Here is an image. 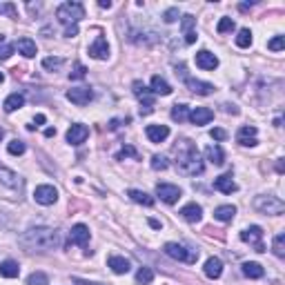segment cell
Listing matches in <instances>:
<instances>
[{
	"label": "cell",
	"mask_w": 285,
	"mask_h": 285,
	"mask_svg": "<svg viewBox=\"0 0 285 285\" xmlns=\"http://www.w3.org/2000/svg\"><path fill=\"white\" fill-rule=\"evenodd\" d=\"M181 216L187 223H198L200 219H203V208H200L198 203H187L185 208L181 210Z\"/></svg>",
	"instance_id": "603a6c76"
},
{
	"label": "cell",
	"mask_w": 285,
	"mask_h": 285,
	"mask_svg": "<svg viewBox=\"0 0 285 285\" xmlns=\"http://www.w3.org/2000/svg\"><path fill=\"white\" fill-rule=\"evenodd\" d=\"M89 56L96 58V60H107L109 58V45H107V40H105L103 36H98L96 40L89 45Z\"/></svg>",
	"instance_id": "9a60e30c"
},
{
	"label": "cell",
	"mask_w": 285,
	"mask_h": 285,
	"mask_svg": "<svg viewBox=\"0 0 285 285\" xmlns=\"http://www.w3.org/2000/svg\"><path fill=\"white\" fill-rule=\"evenodd\" d=\"M63 63H65L63 58H45L43 60V67H45V69H49V71H54V69H60Z\"/></svg>",
	"instance_id": "b9f144b4"
},
{
	"label": "cell",
	"mask_w": 285,
	"mask_h": 285,
	"mask_svg": "<svg viewBox=\"0 0 285 285\" xmlns=\"http://www.w3.org/2000/svg\"><path fill=\"white\" fill-rule=\"evenodd\" d=\"M45 136H47V138L56 136V130H54V127H49V130H45Z\"/></svg>",
	"instance_id": "9f6ffc18"
},
{
	"label": "cell",
	"mask_w": 285,
	"mask_h": 285,
	"mask_svg": "<svg viewBox=\"0 0 285 285\" xmlns=\"http://www.w3.org/2000/svg\"><path fill=\"white\" fill-rule=\"evenodd\" d=\"M0 83H5V74H3V71H0Z\"/></svg>",
	"instance_id": "680465c9"
},
{
	"label": "cell",
	"mask_w": 285,
	"mask_h": 285,
	"mask_svg": "<svg viewBox=\"0 0 285 285\" xmlns=\"http://www.w3.org/2000/svg\"><path fill=\"white\" fill-rule=\"evenodd\" d=\"M16 49H18L25 58H33V56L38 54V47H36V43H33L31 38H20V40L16 43Z\"/></svg>",
	"instance_id": "d4e9b609"
},
{
	"label": "cell",
	"mask_w": 285,
	"mask_h": 285,
	"mask_svg": "<svg viewBox=\"0 0 285 285\" xmlns=\"http://www.w3.org/2000/svg\"><path fill=\"white\" fill-rule=\"evenodd\" d=\"M236 45H238L241 49H248L250 45H252V31H250V29H241V31H238Z\"/></svg>",
	"instance_id": "8d00e7d4"
},
{
	"label": "cell",
	"mask_w": 285,
	"mask_h": 285,
	"mask_svg": "<svg viewBox=\"0 0 285 285\" xmlns=\"http://www.w3.org/2000/svg\"><path fill=\"white\" fill-rule=\"evenodd\" d=\"M89 243V227L83 225V223H78L69 230V245H85Z\"/></svg>",
	"instance_id": "5bb4252c"
},
{
	"label": "cell",
	"mask_w": 285,
	"mask_h": 285,
	"mask_svg": "<svg viewBox=\"0 0 285 285\" xmlns=\"http://www.w3.org/2000/svg\"><path fill=\"white\" fill-rule=\"evenodd\" d=\"M243 274L248 278H261L263 276V265L254 263V261H248V263H243Z\"/></svg>",
	"instance_id": "1f68e13d"
},
{
	"label": "cell",
	"mask_w": 285,
	"mask_h": 285,
	"mask_svg": "<svg viewBox=\"0 0 285 285\" xmlns=\"http://www.w3.org/2000/svg\"><path fill=\"white\" fill-rule=\"evenodd\" d=\"M74 283H76V285H103V283H89V281H83V278H76Z\"/></svg>",
	"instance_id": "f5cc1de1"
},
{
	"label": "cell",
	"mask_w": 285,
	"mask_h": 285,
	"mask_svg": "<svg viewBox=\"0 0 285 285\" xmlns=\"http://www.w3.org/2000/svg\"><path fill=\"white\" fill-rule=\"evenodd\" d=\"M152 94H158V96H170L172 94V87L165 78L160 76H152Z\"/></svg>",
	"instance_id": "4dcf8cb0"
},
{
	"label": "cell",
	"mask_w": 285,
	"mask_h": 285,
	"mask_svg": "<svg viewBox=\"0 0 285 285\" xmlns=\"http://www.w3.org/2000/svg\"><path fill=\"white\" fill-rule=\"evenodd\" d=\"M65 36L67 38H74V36H78V25H69L65 29Z\"/></svg>",
	"instance_id": "f907efd6"
},
{
	"label": "cell",
	"mask_w": 285,
	"mask_h": 285,
	"mask_svg": "<svg viewBox=\"0 0 285 285\" xmlns=\"http://www.w3.org/2000/svg\"><path fill=\"white\" fill-rule=\"evenodd\" d=\"M18 243L27 252H52L60 245V234L52 227H29L20 234Z\"/></svg>",
	"instance_id": "6da1fadb"
},
{
	"label": "cell",
	"mask_w": 285,
	"mask_h": 285,
	"mask_svg": "<svg viewBox=\"0 0 285 285\" xmlns=\"http://www.w3.org/2000/svg\"><path fill=\"white\" fill-rule=\"evenodd\" d=\"M167 167H170V163H167V158L165 156H152V170H156V172H165Z\"/></svg>",
	"instance_id": "f35d334b"
},
{
	"label": "cell",
	"mask_w": 285,
	"mask_h": 285,
	"mask_svg": "<svg viewBox=\"0 0 285 285\" xmlns=\"http://www.w3.org/2000/svg\"><path fill=\"white\" fill-rule=\"evenodd\" d=\"M178 18H181V14H178V7H170V9H167L165 14H163V20L170 22V25H172V22H176Z\"/></svg>",
	"instance_id": "ee69618b"
},
{
	"label": "cell",
	"mask_w": 285,
	"mask_h": 285,
	"mask_svg": "<svg viewBox=\"0 0 285 285\" xmlns=\"http://www.w3.org/2000/svg\"><path fill=\"white\" fill-rule=\"evenodd\" d=\"M149 225H152L154 230H160V227H163L160 225V221H156V219H149Z\"/></svg>",
	"instance_id": "816d5d0a"
},
{
	"label": "cell",
	"mask_w": 285,
	"mask_h": 285,
	"mask_svg": "<svg viewBox=\"0 0 285 285\" xmlns=\"http://www.w3.org/2000/svg\"><path fill=\"white\" fill-rule=\"evenodd\" d=\"M163 252L174 261H181V263H187V265H194L198 261V250H192L183 243H165Z\"/></svg>",
	"instance_id": "3957f363"
},
{
	"label": "cell",
	"mask_w": 285,
	"mask_h": 285,
	"mask_svg": "<svg viewBox=\"0 0 285 285\" xmlns=\"http://www.w3.org/2000/svg\"><path fill=\"white\" fill-rule=\"evenodd\" d=\"M0 185L9 187V189H22V181L16 172L7 170V167H0Z\"/></svg>",
	"instance_id": "e0dca14e"
},
{
	"label": "cell",
	"mask_w": 285,
	"mask_h": 285,
	"mask_svg": "<svg viewBox=\"0 0 285 285\" xmlns=\"http://www.w3.org/2000/svg\"><path fill=\"white\" fill-rule=\"evenodd\" d=\"M0 14H9L11 18H16V9H14V5H0Z\"/></svg>",
	"instance_id": "c3c4849f"
},
{
	"label": "cell",
	"mask_w": 285,
	"mask_h": 285,
	"mask_svg": "<svg viewBox=\"0 0 285 285\" xmlns=\"http://www.w3.org/2000/svg\"><path fill=\"white\" fill-rule=\"evenodd\" d=\"M185 83L194 94H198V96H210V94L214 92V85H212V83H203V80H196V78H185Z\"/></svg>",
	"instance_id": "cb8c5ba5"
},
{
	"label": "cell",
	"mask_w": 285,
	"mask_h": 285,
	"mask_svg": "<svg viewBox=\"0 0 285 285\" xmlns=\"http://www.w3.org/2000/svg\"><path fill=\"white\" fill-rule=\"evenodd\" d=\"M210 136L214 138V141H225V138H227V132L221 130V127H214V130L210 132Z\"/></svg>",
	"instance_id": "7dc6e473"
},
{
	"label": "cell",
	"mask_w": 285,
	"mask_h": 285,
	"mask_svg": "<svg viewBox=\"0 0 285 285\" xmlns=\"http://www.w3.org/2000/svg\"><path fill=\"white\" fill-rule=\"evenodd\" d=\"M225 111L227 114H238V109L234 107V105H225Z\"/></svg>",
	"instance_id": "11a10c76"
},
{
	"label": "cell",
	"mask_w": 285,
	"mask_h": 285,
	"mask_svg": "<svg viewBox=\"0 0 285 285\" xmlns=\"http://www.w3.org/2000/svg\"><path fill=\"white\" fill-rule=\"evenodd\" d=\"M127 156H136V149H134L132 145H125V147L116 154V160H123V158H127Z\"/></svg>",
	"instance_id": "bcb514c9"
},
{
	"label": "cell",
	"mask_w": 285,
	"mask_h": 285,
	"mask_svg": "<svg viewBox=\"0 0 285 285\" xmlns=\"http://www.w3.org/2000/svg\"><path fill=\"white\" fill-rule=\"evenodd\" d=\"M263 230H261L259 225H250L248 230H243L241 232V241L243 243H250V245H254V250L256 252H265V245L261 243L263 241Z\"/></svg>",
	"instance_id": "ba28073f"
},
{
	"label": "cell",
	"mask_w": 285,
	"mask_h": 285,
	"mask_svg": "<svg viewBox=\"0 0 285 285\" xmlns=\"http://www.w3.org/2000/svg\"><path fill=\"white\" fill-rule=\"evenodd\" d=\"M272 252H274V256H278V259H283L285 256V234H276L274 241H272Z\"/></svg>",
	"instance_id": "836d02e7"
},
{
	"label": "cell",
	"mask_w": 285,
	"mask_h": 285,
	"mask_svg": "<svg viewBox=\"0 0 285 285\" xmlns=\"http://www.w3.org/2000/svg\"><path fill=\"white\" fill-rule=\"evenodd\" d=\"M254 210L261 212V214H267V216H281L285 212V203L276 196H265V194H261V196L254 198Z\"/></svg>",
	"instance_id": "5b68a950"
},
{
	"label": "cell",
	"mask_w": 285,
	"mask_h": 285,
	"mask_svg": "<svg viewBox=\"0 0 285 285\" xmlns=\"http://www.w3.org/2000/svg\"><path fill=\"white\" fill-rule=\"evenodd\" d=\"M107 267H111L114 274H127L132 270V263L125 259V256H118V254H111L107 259Z\"/></svg>",
	"instance_id": "ac0fdd59"
},
{
	"label": "cell",
	"mask_w": 285,
	"mask_h": 285,
	"mask_svg": "<svg viewBox=\"0 0 285 285\" xmlns=\"http://www.w3.org/2000/svg\"><path fill=\"white\" fill-rule=\"evenodd\" d=\"M85 76H87V69H85V65H80V63H76V67L69 71V78H71V80H83Z\"/></svg>",
	"instance_id": "60d3db41"
},
{
	"label": "cell",
	"mask_w": 285,
	"mask_h": 285,
	"mask_svg": "<svg viewBox=\"0 0 285 285\" xmlns=\"http://www.w3.org/2000/svg\"><path fill=\"white\" fill-rule=\"evenodd\" d=\"M22 105H25V96L18 92H14V94H9L7 100L3 103V109L7 111V114H11V111H16V109H20Z\"/></svg>",
	"instance_id": "484cf974"
},
{
	"label": "cell",
	"mask_w": 285,
	"mask_h": 285,
	"mask_svg": "<svg viewBox=\"0 0 285 285\" xmlns=\"http://www.w3.org/2000/svg\"><path fill=\"white\" fill-rule=\"evenodd\" d=\"M45 120H47V118H45V114H38L36 118H33V125H27V127H29V130H36V127H38V125H43Z\"/></svg>",
	"instance_id": "681fc988"
},
{
	"label": "cell",
	"mask_w": 285,
	"mask_h": 285,
	"mask_svg": "<svg viewBox=\"0 0 285 285\" xmlns=\"http://www.w3.org/2000/svg\"><path fill=\"white\" fill-rule=\"evenodd\" d=\"M92 98H94V92L89 87H71V89H67V100H71V103L78 105V107L89 105V100Z\"/></svg>",
	"instance_id": "9c48e42d"
},
{
	"label": "cell",
	"mask_w": 285,
	"mask_h": 285,
	"mask_svg": "<svg viewBox=\"0 0 285 285\" xmlns=\"http://www.w3.org/2000/svg\"><path fill=\"white\" fill-rule=\"evenodd\" d=\"M236 141H238V145H243V147H254V145H259L256 127L254 125H243L236 134Z\"/></svg>",
	"instance_id": "4fadbf2b"
},
{
	"label": "cell",
	"mask_w": 285,
	"mask_h": 285,
	"mask_svg": "<svg viewBox=\"0 0 285 285\" xmlns=\"http://www.w3.org/2000/svg\"><path fill=\"white\" fill-rule=\"evenodd\" d=\"M174 154H176V167H178V172H183V174H187V176L203 174L205 163H203V158H200L198 149L194 147L192 141H187V138L178 141V145L174 147Z\"/></svg>",
	"instance_id": "7a4b0ae2"
},
{
	"label": "cell",
	"mask_w": 285,
	"mask_h": 285,
	"mask_svg": "<svg viewBox=\"0 0 285 285\" xmlns=\"http://www.w3.org/2000/svg\"><path fill=\"white\" fill-rule=\"evenodd\" d=\"M25 149H27V145L20 141V138H14L9 145H7V152L11 154V156H22L25 154Z\"/></svg>",
	"instance_id": "d590c367"
},
{
	"label": "cell",
	"mask_w": 285,
	"mask_h": 285,
	"mask_svg": "<svg viewBox=\"0 0 285 285\" xmlns=\"http://www.w3.org/2000/svg\"><path fill=\"white\" fill-rule=\"evenodd\" d=\"M214 189H219V192L223 194H232V192H236V183H234V178H232V172H227V174H221L219 178H214Z\"/></svg>",
	"instance_id": "ffe728a7"
},
{
	"label": "cell",
	"mask_w": 285,
	"mask_h": 285,
	"mask_svg": "<svg viewBox=\"0 0 285 285\" xmlns=\"http://www.w3.org/2000/svg\"><path fill=\"white\" fill-rule=\"evenodd\" d=\"M189 118V107L187 105H174L172 107V120H176V123H185Z\"/></svg>",
	"instance_id": "d6a6232c"
},
{
	"label": "cell",
	"mask_w": 285,
	"mask_h": 285,
	"mask_svg": "<svg viewBox=\"0 0 285 285\" xmlns=\"http://www.w3.org/2000/svg\"><path fill=\"white\" fill-rule=\"evenodd\" d=\"M27 285H49V278L45 272H31L27 278Z\"/></svg>",
	"instance_id": "74e56055"
},
{
	"label": "cell",
	"mask_w": 285,
	"mask_h": 285,
	"mask_svg": "<svg viewBox=\"0 0 285 285\" xmlns=\"http://www.w3.org/2000/svg\"><path fill=\"white\" fill-rule=\"evenodd\" d=\"M134 94H136V98L141 100V114H152L154 111V98H152V89H147L143 85L141 80H134Z\"/></svg>",
	"instance_id": "8992f818"
},
{
	"label": "cell",
	"mask_w": 285,
	"mask_h": 285,
	"mask_svg": "<svg viewBox=\"0 0 285 285\" xmlns=\"http://www.w3.org/2000/svg\"><path fill=\"white\" fill-rule=\"evenodd\" d=\"M33 198L40 205H54L58 200V189L54 185H38L36 192H33Z\"/></svg>",
	"instance_id": "30bf717a"
},
{
	"label": "cell",
	"mask_w": 285,
	"mask_h": 285,
	"mask_svg": "<svg viewBox=\"0 0 285 285\" xmlns=\"http://www.w3.org/2000/svg\"><path fill=\"white\" fill-rule=\"evenodd\" d=\"M18 274H20V265L16 263V261L7 259V261H3V263H0V276H5V278H18Z\"/></svg>",
	"instance_id": "4316f807"
},
{
	"label": "cell",
	"mask_w": 285,
	"mask_h": 285,
	"mask_svg": "<svg viewBox=\"0 0 285 285\" xmlns=\"http://www.w3.org/2000/svg\"><path fill=\"white\" fill-rule=\"evenodd\" d=\"M285 47V38L283 36H274L270 43H267V49H272V52H281Z\"/></svg>",
	"instance_id": "7bdbcfd3"
},
{
	"label": "cell",
	"mask_w": 285,
	"mask_h": 285,
	"mask_svg": "<svg viewBox=\"0 0 285 285\" xmlns=\"http://www.w3.org/2000/svg\"><path fill=\"white\" fill-rule=\"evenodd\" d=\"M56 18H58L63 25H78L83 18H85V7L80 3H63L56 11Z\"/></svg>",
	"instance_id": "277c9868"
},
{
	"label": "cell",
	"mask_w": 285,
	"mask_h": 285,
	"mask_svg": "<svg viewBox=\"0 0 285 285\" xmlns=\"http://www.w3.org/2000/svg\"><path fill=\"white\" fill-rule=\"evenodd\" d=\"M145 134H147L149 143H163L165 138L170 136V127L167 125H147Z\"/></svg>",
	"instance_id": "44dd1931"
},
{
	"label": "cell",
	"mask_w": 285,
	"mask_h": 285,
	"mask_svg": "<svg viewBox=\"0 0 285 285\" xmlns=\"http://www.w3.org/2000/svg\"><path fill=\"white\" fill-rule=\"evenodd\" d=\"M234 216H236V208H234V205H219V208L214 210V219L221 223H230Z\"/></svg>",
	"instance_id": "83f0119b"
},
{
	"label": "cell",
	"mask_w": 285,
	"mask_h": 285,
	"mask_svg": "<svg viewBox=\"0 0 285 285\" xmlns=\"http://www.w3.org/2000/svg\"><path fill=\"white\" fill-rule=\"evenodd\" d=\"M14 49H16V45H7V43L0 45V60H7L14 54Z\"/></svg>",
	"instance_id": "f6af8a7d"
},
{
	"label": "cell",
	"mask_w": 285,
	"mask_h": 285,
	"mask_svg": "<svg viewBox=\"0 0 285 285\" xmlns=\"http://www.w3.org/2000/svg\"><path fill=\"white\" fill-rule=\"evenodd\" d=\"M87 136H89V130L85 125H80V123H76V125H71L69 130H67V143L69 145H83L87 141Z\"/></svg>",
	"instance_id": "7c38bea8"
},
{
	"label": "cell",
	"mask_w": 285,
	"mask_h": 285,
	"mask_svg": "<svg viewBox=\"0 0 285 285\" xmlns=\"http://www.w3.org/2000/svg\"><path fill=\"white\" fill-rule=\"evenodd\" d=\"M234 20L232 18H221L219 20V25H216V31L219 33H227V31H234Z\"/></svg>",
	"instance_id": "ab89813d"
},
{
	"label": "cell",
	"mask_w": 285,
	"mask_h": 285,
	"mask_svg": "<svg viewBox=\"0 0 285 285\" xmlns=\"http://www.w3.org/2000/svg\"><path fill=\"white\" fill-rule=\"evenodd\" d=\"M205 156H208V160L212 165H223V163H225V154H223L221 145H208Z\"/></svg>",
	"instance_id": "f1b7e54d"
},
{
	"label": "cell",
	"mask_w": 285,
	"mask_h": 285,
	"mask_svg": "<svg viewBox=\"0 0 285 285\" xmlns=\"http://www.w3.org/2000/svg\"><path fill=\"white\" fill-rule=\"evenodd\" d=\"M127 196H130L134 203L145 205V208H152V205H154V196H149L147 192H141V189H130V192H127Z\"/></svg>",
	"instance_id": "f546056e"
},
{
	"label": "cell",
	"mask_w": 285,
	"mask_h": 285,
	"mask_svg": "<svg viewBox=\"0 0 285 285\" xmlns=\"http://www.w3.org/2000/svg\"><path fill=\"white\" fill-rule=\"evenodd\" d=\"M156 196L163 200V203H167V205H174L176 200L183 196V192H181V187H178V185H170V183H158V185H156Z\"/></svg>",
	"instance_id": "52a82bcc"
},
{
	"label": "cell",
	"mask_w": 285,
	"mask_h": 285,
	"mask_svg": "<svg viewBox=\"0 0 285 285\" xmlns=\"http://www.w3.org/2000/svg\"><path fill=\"white\" fill-rule=\"evenodd\" d=\"M154 281V272L149 270V267H141V270L136 272V283L138 285H149Z\"/></svg>",
	"instance_id": "e575fe53"
},
{
	"label": "cell",
	"mask_w": 285,
	"mask_h": 285,
	"mask_svg": "<svg viewBox=\"0 0 285 285\" xmlns=\"http://www.w3.org/2000/svg\"><path fill=\"white\" fill-rule=\"evenodd\" d=\"M98 7H100V9H109V7H111V3H109V0H100Z\"/></svg>",
	"instance_id": "db71d44e"
},
{
	"label": "cell",
	"mask_w": 285,
	"mask_h": 285,
	"mask_svg": "<svg viewBox=\"0 0 285 285\" xmlns=\"http://www.w3.org/2000/svg\"><path fill=\"white\" fill-rule=\"evenodd\" d=\"M196 67H200V69H205V71H214L216 67H219V58L212 52H208V49H200L196 54Z\"/></svg>",
	"instance_id": "2e32d148"
},
{
	"label": "cell",
	"mask_w": 285,
	"mask_h": 285,
	"mask_svg": "<svg viewBox=\"0 0 285 285\" xmlns=\"http://www.w3.org/2000/svg\"><path fill=\"white\" fill-rule=\"evenodd\" d=\"M181 29H183V36H185V43L187 45H194L196 43V18L192 14H185L181 16Z\"/></svg>",
	"instance_id": "8fae6325"
},
{
	"label": "cell",
	"mask_w": 285,
	"mask_h": 285,
	"mask_svg": "<svg viewBox=\"0 0 285 285\" xmlns=\"http://www.w3.org/2000/svg\"><path fill=\"white\" fill-rule=\"evenodd\" d=\"M212 118H214V111L208 109V107H196V109L189 111V120H192L196 127L208 125V123H212Z\"/></svg>",
	"instance_id": "d6986e66"
},
{
	"label": "cell",
	"mask_w": 285,
	"mask_h": 285,
	"mask_svg": "<svg viewBox=\"0 0 285 285\" xmlns=\"http://www.w3.org/2000/svg\"><path fill=\"white\" fill-rule=\"evenodd\" d=\"M3 138H5V130H3V127H0V141H3Z\"/></svg>",
	"instance_id": "6f0895ef"
},
{
	"label": "cell",
	"mask_w": 285,
	"mask_h": 285,
	"mask_svg": "<svg viewBox=\"0 0 285 285\" xmlns=\"http://www.w3.org/2000/svg\"><path fill=\"white\" fill-rule=\"evenodd\" d=\"M203 272H205V276L208 278H219L223 274V261L221 259H216V256H210L208 261H205V267H203Z\"/></svg>",
	"instance_id": "7402d4cb"
}]
</instances>
